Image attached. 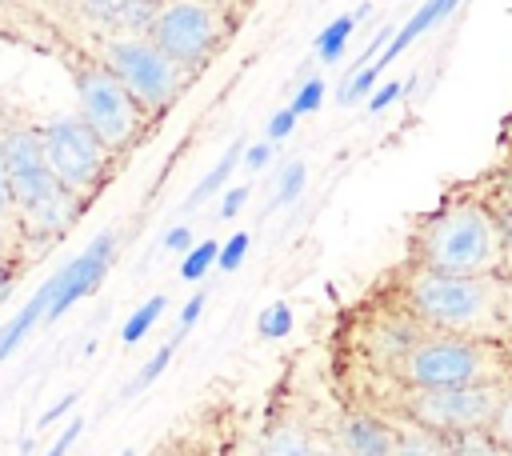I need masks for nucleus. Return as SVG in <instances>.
I'll list each match as a JSON object with an SVG mask.
<instances>
[{
  "label": "nucleus",
  "mask_w": 512,
  "mask_h": 456,
  "mask_svg": "<svg viewBox=\"0 0 512 456\" xmlns=\"http://www.w3.org/2000/svg\"><path fill=\"white\" fill-rule=\"evenodd\" d=\"M260 456H316V452H312V444L300 428H272L264 436Z\"/></svg>",
  "instance_id": "17"
},
{
  "label": "nucleus",
  "mask_w": 512,
  "mask_h": 456,
  "mask_svg": "<svg viewBox=\"0 0 512 456\" xmlns=\"http://www.w3.org/2000/svg\"><path fill=\"white\" fill-rule=\"evenodd\" d=\"M488 432H492V436L512 452V384H508V388H500V404H496V416H492Z\"/></svg>",
  "instance_id": "23"
},
{
  "label": "nucleus",
  "mask_w": 512,
  "mask_h": 456,
  "mask_svg": "<svg viewBox=\"0 0 512 456\" xmlns=\"http://www.w3.org/2000/svg\"><path fill=\"white\" fill-rule=\"evenodd\" d=\"M316 456H340V452H316Z\"/></svg>",
  "instance_id": "38"
},
{
  "label": "nucleus",
  "mask_w": 512,
  "mask_h": 456,
  "mask_svg": "<svg viewBox=\"0 0 512 456\" xmlns=\"http://www.w3.org/2000/svg\"><path fill=\"white\" fill-rule=\"evenodd\" d=\"M176 344H180V336H172L164 348H156V352H152V360H148V364H144V368H140V372L128 380L124 396H136V392H144L148 384H156V380H160V372L172 364V352H176Z\"/></svg>",
  "instance_id": "19"
},
{
  "label": "nucleus",
  "mask_w": 512,
  "mask_h": 456,
  "mask_svg": "<svg viewBox=\"0 0 512 456\" xmlns=\"http://www.w3.org/2000/svg\"><path fill=\"white\" fill-rule=\"evenodd\" d=\"M112 256H116V232H100L76 260H68L60 272H52L48 276V288H52V304H48V312H44V320L40 324H52V320H60L76 300H84L88 292H96L100 288V280L108 276V268H112Z\"/></svg>",
  "instance_id": "10"
},
{
  "label": "nucleus",
  "mask_w": 512,
  "mask_h": 456,
  "mask_svg": "<svg viewBox=\"0 0 512 456\" xmlns=\"http://www.w3.org/2000/svg\"><path fill=\"white\" fill-rule=\"evenodd\" d=\"M456 4H460V0H424V4H420V8H416V12L408 16V24L392 32L388 48H384V52H380V56L372 60L376 76H380V72H384V68H388V64H392V60H396V56H400V52H404V48H408L412 40H420V36H424L428 28H436V24L444 20V16H452V12H456Z\"/></svg>",
  "instance_id": "12"
},
{
  "label": "nucleus",
  "mask_w": 512,
  "mask_h": 456,
  "mask_svg": "<svg viewBox=\"0 0 512 456\" xmlns=\"http://www.w3.org/2000/svg\"><path fill=\"white\" fill-rule=\"evenodd\" d=\"M292 128H296V116H292L288 108H280V112L268 120V144H276V140L292 136Z\"/></svg>",
  "instance_id": "27"
},
{
  "label": "nucleus",
  "mask_w": 512,
  "mask_h": 456,
  "mask_svg": "<svg viewBox=\"0 0 512 456\" xmlns=\"http://www.w3.org/2000/svg\"><path fill=\"white\" fill-rule=\"evenodd\" d=\"M404 304L420 324L444 336H468L484 332L496 320L500 288L492 276H448L416 268L404 284Z\"/></svg>",
  "instance_id": "2"
},
{
  "label": "nucleus",
  "mask_w": 512,
  "mask_h": 456,
  "mask_svg": "<svg viewBox=\"0 0 512 456\" xmlns=\"http://www.w3.org/2000/svg\"><path fill=\"white\" fill-rule=\"evenodd\" d=\"M268 160H272V144H268V140H264V144H248V148H244V168H248V172H260Z\"/></svg>",
  "instance_id": "32"
},
{
  "label": "nucleus",
  "mask_w": 512,
  "mask_h": 456,
  "mask_svg": "<svg viewBox=\"0 0 512 456\" xmlns=\"http://www.w3.org/2000/svg\"><path fill=\"white\" fill-rule=\"evenodd\" d=\"M164 304H168L164 296H152V300H144V304H140V308H136V312L124 320V328H120V340H124V344H136V340H144V336H148V328L160 320Z\"/></svg>",
  "instance_id": "18"
},
{
  "label": "nucleus",
  "mask_w": 512,
  "mask_h": 456,
  "mask_svg": "<svg viewBox=\"0 0 512 456\" xmlns=\"http://www.w3.org/2000/svg\"><path fill=\"white\" fill-rule=\"evenodd\" d=\"M12 212V196H8V176H4V160H0V220Z\"/></svg>",
  "instance_id": "35"
},
{
  "label": "nucleus",
  "mask_w": 512,
  "mask_h": 456,
  "mask_svg": "<svg viewBox=\"0 0 512 456\" xmlns=\"http://www.w3.org/2000/svg\"><path fill=\"white\" fill-rule=\"evenodd\" d=\"M36 136H40V152H44L48 172H52V176L60 180V188H68L76 200L104 184L108 152H104L100 140L80 124V116H60V120L44 124Z\"/></svg>",
  "instance_id": "9"
},
{
  "label": "nucleus",
  "mask_w": 512,
  "mask_h": 456,
  "mask_svg": "<svg viewBox=\"0 0 512 456\" xmlns=\"http://www.w3.org/2000/svg\"><path fill=\"white\" fill-rule=\"evenodd\" d=\"M396 436H392V456H448V444L444 436L404 420V424H392Z\"/></svg>",
  "instance_id": "14"
},
{
  "label": "nucleus",
  "mask_w": 512,
  "mask_h": 456,
  "mask_svg": "<svg viewBox=\"0 0 512 456\" xmlns=\"http://www.w3.org/2000/svg\"><path fill=\"white\" fill-rule=\"evenodd\" d=\"M320 100H324V80L320 76H308L304 84H300V92L292 96V104H288V112L300 120L304 112H316L320 108Z\"/></svg>",
  "instance_id": "24"
},
{
  "label": "nucleus",
  "mask_w": 512,
  "mask_h": 456,
  "mask_svg": "<svg viewBox=\"0 0 512 456\" xmlns=\"http://www.w3.org/2000/svg\"><path fill=\"white\" fill-rule=\"evenodd\" d=\"M216 252H220V244H216V240H200L196 248H188V252H184L180 276H184V280H200V276L216 264Z\"/></svg>",
  "instance_id": "20"
},
{
  "label": "nucleus",
  "mask_w": 512,
  "mask_h": 456,
  "mask_svg": "<svg viewBox=\"0 0 512 456\" xmlns=\"http://www.w3.org/2000/svg\"><path fill=\"white\" fill-rule=\"evenodd\" d=\"M0 160H4L12 208L20 212V220L32 232L56 236L76 220V196L68 188H60V180L48 172L40 136L32 128H12L0 140Z\"/></svg>",
  "instance_id": "3"
},
{
  "label": "nucleus",
  "mask_w": 512,
  "mask_h": 456,
  "mask_svg": "<svg viewBox=\"0 0 512 456\" xmlns=\"http://www.w3.org/2000/svg\"><path fill=\"white\" fill-rule=\"evenodd\" d=\"M92 4L108 16H116V12H152L156 0H92Z\"/></svg>",
  "instance_id": "26"
},
{
  "label": "nucleus",
  "mask_w": 512,
  "mask_h": 456,
  "mask_svg": "<svg viewBox=\"0 0 512 456\" xmlns=\"http://www.w3.org/2000/svg\"><path fill=\"white\" fill-rule=\"evenodd\" d=\"M340 456H392V436L396 428L368 416V412H348L340 420Z\"/></svg>",
  "instance_id": "11"
},
{
  "label": "nucleus",
  "mask_w": 512,
  "mask_h": 456,
  "mask_svg": "<svg viewBox=\"0 0 512 456\" xmlns=\"http://www.w3.org/2000/svg\"><path fill=\"white\" fill-rule=\"evenodd\" d=\"M76 100H80V124L100 140L108 156L128 148L144 128L140 104L120 88V80L100 60L76 68Z\"/></svg>",
  "instance_id": "7"
},
{
  "label": "nucleus",
  "mask_w": 512,
  "mask_h": 456,
  "mask_svg": "<svg viewBox=\"0 0 512 456\" xmlns=\"http://www.w3.org/2000/svg\"><path fill=\"white\" fill-rule=\"evenodd\" d=\"M244 200H248V184L228 188V192H224V200H220V216H224V220H232V216L240 212V204H244Z\"/></svg>",
  "instance_id": "33"
},
{
  "label": "nucleus",
  "mask_w": 512,
  "mask_h": 456,
  "mask_svg": "<svg viewBox=\"0 0 512 456\" xmlns=\"http://www.w3.org/2000/svg\"><path fill=\"white\" fill-rule=\"evenodd\" d=\"M164 248H168V252H188V248H192V232H188L184 224L168 228V232H164Z\"/></svg>",
  "instance_id": "34"
},
{
  "label": "nucleus",
  "mask_w": 512,
  "mask_h": 456,
  "mask_svg": "<svg viewBox=\"0 0 512 456\" xmlns=\"http://www.w3.org/2000/svg\"><path fill=\"white\" fill-rule=\"evenodd\" d=\"M400 92H404V84H400V80H392V84L376 88V92L368 96V112H380V108H388L392 100H400Z\"/></svg>",
  "instance_id": "30"
},
{
  "label": "nucleus",
  "mask_w": 512,
  "mask_h": 456,
  "mask_svg": "<svg viewBox=\"0 0 512 456\" xmlns=\"http://www.w3.org/2000/svg\"><path fill=\"white\" fill-rule=\"evenodd\" d=\"M504 260V236L484 204L456 200L432 212L416 236V268L448 276H492Z\"/></svg>",
  "instance_id": "1"
},
{
  "label": "nucleus",
  "mask_w": 512,
  "mask_h": 456,
  "mask_svg": "<svg viewBox=\"0 0 512 456\" xmlns=\"http://www.w3.org/2000/svg\"><path fill=\"white\" fill-rule=\"evenodd\" d=\"M256 332H260L264 340L288 336V332H292V308H288V304H268V308L260 312V320H256Z\"/></svg>",
  "instance_id": "21"
},
{
  "label": "nucleus",
  "mask_w": 512,
  "mask_h": 456,
  "mask_svg": "<svg viewBox=\"0 0 512 456\" xmlns=\"http://www.w3.org/2000/svg\"><path fill=\"white\" fill-rule=\"evenodd\" d=\"M500 404V384H464V388H408L404 412L412 424L436 432V436H456V432H476L488 428Z\"/></svg>",
  "instance_id": "8"
},
{
  "label": "nucleus",
  "mask_w": 512,
  "mask_h": 456,
  "mask_svg": "<svg viewBox=\"0 0 512 456\" xmlns=\"http://www.w3.org/2000/svg\"><path fill=\"white\" fill-rule=\"evenodd\" d=\"M100 64L120 80V88L140 104V112H164L184 88V72L140 32L112 36L104 44Z\"/></svg>",
  "instance_id": "5"
},
{
  "label": "nucleus",
  "mask_w": 512,
  "mask_h": 456,
  "mask_svg": "<svg viewBox=\"0 0 512 456\" xmlns=\"http://www.w3.org/2000/svg\"><path fill=\"white\" fill-rule=\"evenodd\" d=\"M144 36L188 76L208 64L224 36L220 4L212 0H156Z\"/></svg>",
  "instance_id": "4"
},
{
  "label": "nucleus",
  "mask_w": 512,
  "mask_h": 456,
  "mask_svg": "<svg viewBox=\"0 0 512 456\" xmlns=\"http://www.w3.org/2000/svg\"><path fill=\"white\" fill-rule=\"evenodd\" d=\"M76 400H80L76 392H68V396H60V400H56L52 408H44V412H40V420H36V428H48V424H52V420H60L64 412H72V408H76Z\"/></svg>",
  "instance_id": "31"
},
{
  "label": "nucleus",
  "mask_w": 512,
  "mask_h": 456,
  "mask_svg": "<svg viewBox=\"0 0 512 456\" xmlns=\"http://www.w3.org/2000/svg\"><path fill=\"white\" fill-rule=\"evenodd\" d=\"M508 456H512V452H508Z\"/></svg>",
  "instance_id": "39"
},
{
  "label": "nucleus",
  "mask_w": 512,
  "mask_h": 456,
  "mask_svg": "<svg viewBox=\"0 0 512 456\" xmlns=\"http://www.w3.org/2000/svg\"><path fill=\"white\" fill-rule=\"evenodd\" d=\"M240 156H244V140L228 144V152H224V156L216 160V168H212V172H208V176L188 192V200H184V204H188V208H196V204H204L212 192H220V188H224V180L232 176V168H236V160H240Z\"/></svg>",
  "instance_id": "15"
},
{
  "label": "nucleus",
  "mask_w": 512,
  "mask_h": 456,
  "mask_svg": "<svg viewBox=\"0 0 512 456\" xmlns=\"http://www.w3.org/2000/svg\"><path fill=\"white\" fill-rule=\"evenodd\" d=\"M496 356L492 348L468 340V336H420L404 360H400V376L408 380V388H464V384H496L492 380Z\"/></svg>",
  "instance_id": "6"
},
{
  "label": "nucleus",
  "mask_w": 512,
  "mask_h": 456,
  "mask_svg": "<svg viewBox=\"0 0 512 456\" xmlns=\"http://www.w3.org/2000/svg\"><path fill=\"white\" fill-rule=\"evenodd\" d=\"M304 180H308V168H304V160H292V164L284 168V176H280V188H276L272 204H276V208L292 204V200L304 192Z\"/></svg>",
  "instance_id": "22"
},
{
  "label": "nucleus",
  "mask_w": 512,
  "mask_h": 456,
  "mask_svg": "<svg viewBox=\"0 0 512 456\" xmlns=\"http://www.w3.org/2000/svg\"><path fill=\"white\" fill-rule=\"evenodd\" d=\"M80 432H84V420L76 416V420H72V424H68V428H64L60 436H56V444H52V448H48L44 456H68V448L76 444V436H80Z\"/></svg>",
  "instance_id": "29"
},
{
  "label": "nucleus",
  "mask_w": 512,
  "mask_h": 456,
  "mask_svg": "<svg viewBox=\"0 0 512 456\" xmlns=\"http://www.w3.org/2000/svg\"><path fill=\"white\" fill-rule=\"evenodd\" d=\"M8 284H12V264H4V260H0V296L8 292Z\"/></svg>",
  "instance_id": "36"
},
{
  "label": "nucleus",
  "mask_w": 512,
  "mask_h": 456,
  "mask_svg": "<svg viewBox=\"0 0 512 456\" xmlns=\"http://www.w3.org/2000/svg\"><path fill=\"white\" fill-rule=\"evenodd\" d=\"M204 304H208V296H204V292H196L192 300H184V308H180V328H176V336H180V332H188V328H192V324L200 320Z\"/></svg>",
  "instance_id": "28"
},
{
  "label": "nucleus",
  "mask_w": 512,
  "mask_h": 456,
  "mask_svg": "<svg viewBox=\"0 0 512 456\" xmlns=\"http://www.w3.org/2000/svg\"><path fill=\"white\" fill-rule=\"evenodd\" d=\"M248 244H252V236H248V232H236V236H228V244L216 252V264H220V272H236V268L244 264V256H248Z\"/></svg>",
  "instance_id": "25"
},
{
  "label": "nucleus",
  "mask_w": 512,
  "mask_h": 456,
  "mask_svg": "<svg viewBox=\"0 0 512 456\" xmlns=\"http://www.w3.org/2000/svg\"><path fill=\"white\" fill-rule=\"evenodd\" d=\"M120 456H136V448H124V452H120Z\"/></svg>",
  "instance_id": "37"
},
{
  "label": "nucleus",
  "mask_w": 512,
  "mask_h": 456,
  "mask_svg": "<svg viewBox=\"0 0 512 456\" xmlns=\"http://www.w3.org/2000/svg\"><path fill=\"white\" fill-rule=\"evenodd\" d=\"M372 12V4L364 0L356 12H344V16H336L332 24H324V32L316 36V56L324 60V64H336L340 56H344V48H348V36H352V28L364 20Z\"/></svg>",
  "instance_id": "13"
},
{
  "label": "nucleus",
  "mask_w": 512,
  "mask_h": 456,
  "mask_svg": "<svg viewBox=\"0 0 512 456\" xmlns=\"http://www.w3.org/2000/svg\"><path fill=\"white\" fill-rule=\"evenodd\" d=\"M444 444H448V456H508V448H504L488 428L444 436Z\"/></svg>",
  "instance_id": "16"
}]
</instances>
